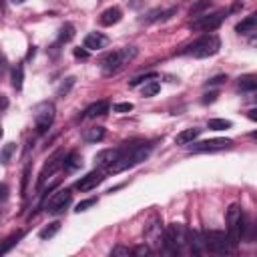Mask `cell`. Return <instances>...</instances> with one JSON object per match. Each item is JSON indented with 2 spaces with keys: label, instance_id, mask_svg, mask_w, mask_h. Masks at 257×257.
I'll list each match as a JSON object with an SVG mask.
<instances>
[{
  "label": "cell",
  "instance_id": "obj_1",
  "mask_svg": "<svg viewBox=\"0 0 257 257\" xmlns=\"http://www.w3.org/2000/svg\"><path fill=\"white\" fill-rule=\"evenodd\" d=\"M153 151V143H122L118 159L106 169L108 173H122L139 163H143Z\"/></svg>",
  "mask_w": 257,
  "mask_h": 257
},
{
  "label": "cell",
  "instance_id": "obj_2",
  "mask_svg": "<svg viewBox=\"0 0 257 257\" xmlns=\"http://www.w3.org/2000/svg\"><path fill=\"white\" fill-rule=\"evenodd\" d=\"M249 221H247V215L241 211L239 205H231L229 211H227V237H229V243L231 247H237L239 241L245 237V229H249Z\"/></svg>",
  "mask_w": 257,
  "mask_h": 257
},
{
  "label": "cell",
  "instance_id": "obj_3",
  "mask_svg": "<svg viewBox=\"0 0 257 257\" xmlns=\"http://www.w3.org/2000/svg\"><path fill=\"white\" fill-rule=\"evenodd\" d=\"M137 54H139V50H137L135 46H122V48H118V50H112L110 54H106V56L102 58V70H104V74H112V72L120 70V68H122L124 64H128Z\"/></svg>",
  "mask_w": 257,
  "mask_h": 257
},
{
  "label": "cell",
  "instance_id": "obj_4",
  "mask_svg": "<svg viewBox=\"0 0 257 257\" xmlns=\"http://www.w3.org/2000/svg\"><path fill=\"white\" fill-rule=\"evenodd\" d=\"M219 48H221V40H219V36H215V34H207V36L195 40V42H193L187 50H183V52H189V54H193L195 58H207V56L217 54Z\"/></svg>",
  "mask_w": 257,
  "mask_h": 257
},
{
  "label": "cell",
  "instance_id": "obj_5",
  "mask_svg": "<svg viewBox=\"0 0 257 257\" xmlns=\"http://www.w3.org/2000/svg\"><path fill=\"white\" fill-rule=\"evenodd\" d=\"M187 231L181 223H171L163 233V243L171 253H179L181 247L187 243Z\"/></svg>",
  "mask_w": 257,
  "mask_h": 257
},
{
  "label": "cell",
  "instance_id": "obj_6",
  "mask_svg": "<svg viewBox=\"0 0 257 257\" xmlns=\"http://www.w3.org/2000/svg\"><path fill=\"white\" fill-rule=\"evenodd\" d=\"M203 241H205V251H209V253L225 255V253H229L233 249L231 243H229L227 233H223V231H215V229L205 231L203 233Z\"/></svg>",
  "mask_w": 257,
  "mask_h": 257
},
{
  "label": "cell",
  "instance_id": "obj_7",
  "mask_svg": "<svg viewBox=\"0 0 257 257\" xmlns=\"http://www.w3.org/2000/svg\"><path fill=\"white\" fill-rule=\"evenodd\" d=\"M54 104L50 100L38 102L34 108V126L38 133H46L50 128V124L54 122Z\"/></svg>",
  "mask_w": 257,
  "mask_h": 257
},
{
  "label": "cell",
  "instance_id": "obj_8",
  "mask_svg": "<svg viewBox=\"0 0 257 257\" xmlns=\"http://www.w3.org/2000/svg\"><path fill=\"white\" fill-rule=\"evenodd\" d=\"M225 10H217V12H211V14H201V16H195L193 20H191V28L193 30H203V32H209V30H215V28H219L221 24H223V20H225Z\"/></svg>",
  "mask_w": 257,
  "mask_h": 257
},
{
  "label": "cell",
  "instance_id": "obj_9",
  "mask_svg": "<svg viewBox=\"0 0 257 257\" xmlns=\"http://www.w3.org/2000/svg\"><path fill=\"white\" fill-rule=\"evenodd\" d=\"M72 201V193L70 189H58L46 203H44V209L50 213V215H60Z\"/></svg>",
  "mask_w": 257,
  "mask_h": 257
},
{
  "label": "cell",
  "instance_id": "obj_10",
  "mask_svg": "<svg viewBox=\"0 0 257 257\" xmlns=\"http://www.w3.org/2000/svg\"><path fill=\"white\" fill-rule=\"evenodd\" d=\"M231 147H233L231 139H209V141L193 143L191 151L193 153H215V151H225V149H231Z\"/></svg>",
  "mask_w": 257,
  "mask_h": 257
},
{
  "label": "cell",
  "instance_id": "obj_11",
  "mask_svg": "<svg viewBox=\"0 0 257 257\" xmlns=\"http://www.w3.org/2000/svg\"><path fill=\"white\" fill-rule=\"evenodd\" d=\"M104 179H106L104 173H102L100 169H96V171H90V173H86L84 177H80L74 187H76L78 191H90V189H94L96 185H100Z\"/></svg>",
  "mask_w": 257,
  "mask_h": 257
},
{
  "label": "cell",
  "instance_id": "obj_12",
  "mask_svg": "<svg viewBox=\"0 0 257 257\" xmlns=\"http://www.w3.org/2000/svg\"><path fill=\"white\" fill-rule=\"evenodd\" d=\"M120 151H122V145L116 147V149H104V151L96 153V157H94V165H96L98 169H108V167L118 159Z\"/></svg>",
  "mask_w": 257,
  "mask_h": 257
},
{
  "label": "cell",
  "instance_id": "obj_13",
  "mask_svg": "<svg viewBox=\"0 0 257 257\" xmlns=\"http://www.w3.org/2000/svg\"><path fill=\"white\" fill-rule=\"evenodd\" d=\"M62 167V155H56V157H52L44 167H42V171H40V177H38V187H42L44 183H46V179L48 177H52L58 169Z\"/></svg>",
  "mask_w": 257,
  "mask_h": 257
},
{
  "label": "cell",
  "instance_id": "obj_14",
  "mask_svg": "<svg viewBox=\"0 0 257 257\" xmlns=\"http://www.w3.org/2000/svg\"><path fill=\"white\" fill-rule=\"evenodd\" d=\"M108 44V38L102 32H90L84 36V48L86 50H100Z\"/></svg>",
  "mask_w": 257,
  "mask_h": 257
},
{
  "label": "cell",
  "instance_id": "obj_15",
  "mask_svg": "<svg viewBox=\"0 0 257 257\" xmlns=\"http://www.w3.org/2000/svg\"><path fill=\"white\" fill-rule=\"evenodd\" d=\"M120 18H122V10H120L118 6H110V8H106V10L100 14L98 22H100L102 26H112V24L120 22Z\"/></svg>",
  "mask_w": 257,
  "mask_h": 257
},
{
  "label": "cell",
  "instance_id": "obj_16",
  "mask_svg": "<svg viewBox=\"0 0 257 257\" xmlns=\"http://www.w3.org/2000/svg\"><path fill=\"white\" fill-rule=\"evenodd\" d=\"M187 243L191 245V251L195 255L205 253V241H203V233L199 231H187Z\"/></svg>",
  "mask_w": 257,
  "mask_h": 257
},
{
  "label": "cell",
  "instance_id": "obj_17",
  "mask_svg": "<svg viewBox=\"0 0 257 257\" xmlns=\"http://www.w3.org/2000/svg\"><path fill=\"white\" fill-rule=\"evenodd\" d=\"M255 28H257V14H249L247 18H243V20L235 26V30H237L239 34H253Z\"/></svg>",
  "mask_w": 257,
  "mask_h": 257
},
{
  "label": "cell",
  "instance_id": "obj_18",
  "mask_svg": "<svg viewBox=\"0 0 257 257\" xmlns=\"http://www.w3.org/2000/svg\"><path fill=\"white\" fill-rule=\"evenodd\" d=\"M108 112V102L106 100H96V102H92L86 110H84V116L86 118H96V116H102V114H106Z\"/></svg>",
  "mask_w": 257,
  "mask_h": 257
},
{
  "label": "cell",
  "instance_id": "obj_19",
  "mask_svg": "<svg viewBox=\"0 0 257 257\" xmlns=\"http://www.w3.org/2000/svg\"><path fill=\"white\" fill-rule=\"evenodd\" d=\"M201 131H203V128H197V126L185 128V131H181V133L175 137V143H177V145H189V143H193V141L201 135Z\"/></svg>",
  "mask_w": 257,
  "mask_h": 257
},
{
  "label": "cell",
  "instance_id": "obj_20",
  "mask_svg": "<svg viewBox=\"0 0 257 257\" xmlns=\"http://www.w3.org/2000/svg\"><path fill=\"white\" fill-rule=\"evenodd\" d=\"M237 86L241 90H245V92H253L257 88V76L255 74H243V76H239Z\"/></svg>",
  "mask_w": 257,
  "mask_h": 257
},
{
  "label": "cell",
  "instance_id": "obj_21",
  "mask_svg": "<svg viewBox=\"0 0 257 257\" xmlns=\"http://www.w3.org/2000/svg\"><path fill=\"white\" fill-rule=\"evenodd\" d=\"M104 133H106L104 126H90V128H86L82 133V137H84L86 143H98V141L104 139Z\"/></svg>",
  "mask_w": 257,
  "mask_h": 257
},
{
  "label": "cell",
  "instance_id": "obj_22",
  "mask_svg": "<svg viewBox=\"0 0 257 257\" xmlns=\"http://www.w3.org/2000/svg\"><path fill=\"white\" fill-rule=\"evenodd\" d=\"M58 231H60V221H52V223H48L46 227H42V229L38 231V237H40V239H52Z\"/></svg>",
  "mask_w": 257,
  "mask_h": 257
},
{
  "label": "cell",
  "instance_id": "obj_23",
  "mask_svg": "<svg viewBox=\"0 0 257 257\" xmlns=\"http://www.w3.org/2000/svg\"><path fill=\"white\" fill-rule=\"evenodd\" d=\"M82 165V161H80V157L76 155V153H68L66 157H62V167L66 169V171H74V169H78Z\"/></svg>",
  "mask_w": 257,
  "mask_h": 257
},
{
  "label": "cell",
  "instance_id": "obj_24",
  "mask_svg": "<svg viewBox=\"0 0 257 257\" xmlns=\"http://www.w3.org/2000/svg\"><path fill=\"white\" fill-rule=\"evenodd\" d=\"M22 237H24V231H16L14 235H10V237H8V239H6V241L0 245V255L8 253V251H10V249H12V247H14V245H16V243L22 239Z\"/></svg>",
  "mask_w": 257,
  "mask_h": 257
},
{
  "label": "cell",
  "instance_id": "obj_25",
  "mask_svg": "<svg viewBox=\"0 0 257 257\" xmlns=\"http://www.w3.org/2000/svg\"><path fill=\"white\" fill-rule=\"evenodd\" d=\"M22 82H24V66L22 64H16L12 68V86L16 90H22Z\"/></svg>",
  "mask_w": 257,
  "mask_h": 257
},
{
  "label": "cell",
  "instance_id": "obj_26",
  "mask_svg": "<svg viewBox=\"0 0 257 257\" xmlns=\"http://www.w3.org/2000/svg\"><path fill=\"white\" fill-rule=\"evenodd\" d=\"M74 38V26L72 24H64L58 32V44H66Z\"/></svg>",
  "mask_w": 257,
  "mask_h": 257
},
{
  "label": "cell",
  "instance_id": "obj_27",
  "mask_svg": "<svg viewBox=\"0 0 257 257\" xmlns=\"http://www.w3.org/2000/svg\"><path fill=\"white\" fill-rule=\"evenodd\" d=\"M211 6V0H197L191 8H189V16H201V14H205V10Z\"/></svg>",
  "mask_w": 257,
  "mask_h": 257
},
{
  "label": "cell",
  "instance_id": "obj_28",
  "mask_svg": "<svg viewBox=\"0 0 257 257\" xmlns=\"http://www.w3.org/2000/svg\"><path fill=\"white\" fill-rule=\"evenodd\" d=\"M207 126H209L211 131H227V128L233 126V122L227 120V118H211V120L207 122Z\"/></svg>",
  "mask_w": 257,
  "mask_h": 257
},
{
  "label": "cell",
  "instance_id": "obj_29",
  "mask_svg": "<svg viewBox=\"0 0 257 257\" xmlns=\"http://www.w3.org/2000/svg\"><path fill=\"white\" fill-rule=\"evenodd\" d=\"M14 151H16V145H14V143H6V145L2 147V151H0V163H2V165H8Z\"/></svg>",
  "mask_w": 257,
  "mask_h": 257
},
{
  "label": "cell",
  "instance_id": "obj_30",
  "mask_svg": "<svg viewBox=\"0 0 257 257\" xmlns=\"http://www.w3.org/2000/svg\"><path fill=\"white\" fill-rule=\"evenodd\" d=\"M161 90V82L159 80H151V82H147L145 86H143V96H155L157 92Z\"/></svg>",
  "mask_w": 257,
  "mask_h": 257
},
{
  "label": "cell",
  "instance_id": "obj_31",
  "mask_svg": "<svg viewBox=\"0 0 257 257\" xmlns=\"http://www.w3.org/2000/svg\"><path fill=\"white\" fill-rule=\"evenodd\" d=\"M74 80H76L74 76H68V78H66V80L56 88V96H64V94H68V90L74 86Z\"/></svg>",
  "mask_w": 257,
  "mask_h": 257
},
{
  "label": "cell",
  "instance_id": "obj_32",
  "mask_svg": "<svg viewBox=\"0 0 257 257\" xmlns=\"http://www.w3.org/2000/svg\"><path fill=\"white\" fill-rule=\"evenodd\" d=\"M157 78H159L157 72H147V74H143V76L133 78V80H131V86H139V84H143V82H147V80H157Z\"/></svg>",
  "mask_w": 257,
  "mask_h": 257
},
{
  "label": "cell",
  "instance_id": "obj_33",
  "mask_svg": "<svg viewBox=\"0 0 257 257\" xmlns=\"http://www.w3.org/2000/svg\"><path fill=\"white\" fill-rule=\"evenodd\" d=\"M92 205H96V199L94 197H90V199H84V201H80L78 205H76V213H82V211H86L88 207H92Z\"/></svg>",
  "mask_w": 257,
  "mask_h": 257
},
{
  "label": "cell",
  "instance_id": "obj_34",
  "mask_svg": "<svg viewBox=\"0 0 257 257\" xmlns=\"http://www.w3.org/2000/svg\"><path fill=\"white\" fill-rule=\"evenodd\" d=\"M112 110L114 112H131L133 110V102H116L112 106Z\"/></svg>",
  "mask_w": 257,
  "mask_h": 257
},
{
  "label": "cell",
  "instance_id": "obj_35",
  "mask_svg": "<svg viewBox=\"0 0 257 257\" xmlns=\"http://www.w3.org/2000/svg\"><path fill=\"white\" fill-rule=\"evenodd\" d=\"M225 80H227V76H225V74H217V76L209 78V80L205 82V86H215V84H223Z\"/></svg>",
  "mask_w": 257,
  "mask_h": 257
},
{
  "label": "cell",
  "instance_id": "obj_36",
  "mask_svg": "<svg viewBox=\"0 0 257 257\" xmlns=\"http://www.w3.org/2000/svg\"><path fill=\"white\" fill-rule=\"evenodd\" d=\"M128 253H131V249L124 247V245H116V247H112V251H110L112 257H116V255H128Z\"/></svg>",
  "mask_w": 257,
  "mask_h": 257
},
{
  "label": "cell",
  "instance_id": "obj_37",
  "mask_svg": "<svg viewBox=\"0 0 257 257\" xmlns=\"http://www.w3.org/2000/svg\"><path fill=\"white\" fill-rule=\"evenodd\" d=\"M133 253L135 255H151V247L149 245H139V247L133 249Z\"/></svg>",
  "mask_w": 257,
  "mask_h": 257
},
{
  "label": "cell",
  "instance_id": "obj_38",
  "mask_svg": "<svg viewBox=\"0 0 257 257\" xmlns=\"http://www.w3.org/2000/svg\"><path fill=\"white\" fill-rule=\"evenodd\" d=\"M74 56L80 58V60H86L88 58V50L86 48H74Z\"/></svg>",
  "mask_w": 257,
  "mask_h": 257
},
{
  "label": "cell",
  "instance_id": "obj_39",
  "mask_svg": "<svg viewBox=\"0 0 257 257\" xmlns=\"http://www.w3.org/2000/svg\"><path fill=\"white\" fill-rule=\"evenodd\" d=\"M217 96H219L217 92H211V94H205V96H203V102H205V104H207V102H213V100H215Z\"/></svg>",
  "mask_w": 257,
  "mask_h": 257
},
{
  "label": "cell",
  "instance_id": "obj_40",
  "mask_svg": "<svg viewBox=\"0 0 257 257\" xmlns=\"http://www.w3.org/2000/svg\"><path fill=\"white\" fill-rule=\"evenodd\" d=\"M6 106H8V98H6L4 94H0V112H4Z\"/></svg>",
  "mask_w": 257,
  "mask_h": 257
},
{
  "label": "cell",
  "instance_id": "obj_41",
  "mask_svg": "<svg viewBox=\"0 0 257 257\" xmlns=\"http://www.w3.org/2000/svg\"><path fill=\"white\" fill-rule=\"evenodd\" d=\"M6 193H8V187H6L4 183H2V185H0V201H2L4 197H6Z\"/></svg>",
  "mask_w": 257,
  "mask_h": 257
},
{
  "label": "cell",
  "instance_id": "obj_42",
  "mask_svg": "<svg viewBox=\"0 0 257 257\" xmlns=\"http://www.w3.org/2000/svg\"><path fill=\"white\" fill-rule=\"evenodd\" d=\"M249 118H251V120H257V110H255V108L249 110Z\"/></svg>",
  "mask_w": 257,
  "mask_h": 257
},
{
  "label": "cell",
  "instance_id": "obj_43",
  "mask_svg": "<svg viewBox=\"0 0 257 257\" xmlns=\"http://www.w3.org/2000/svg\"><path fill=\"white\" fill-rule=\"evenodd\" d=\"M34 54H36V48H34V46H30V50H28V54H26V58H32Z\"/></svg>",
  "mask_w": 257,
  "mask_h": 257
},
{
  "label": "cell",
  "instance_id": "obj_44",
  "mask_svg": "<svg viewBox=\"0 0 257 257\" xmlns=\"http://www.w3.org/2000/svg\"><path fill=\"white\" fill-rule=\"evenodd\" d=\"M12 2H16V4H22V2H24V0H12Z\"/></svg>",
  "mask_w": 257,
  "mask_h": 257
},
{
  "label": "cell",
  "instance_id": "obj_45",
  "mask_svg": "<svg viewBox=\"0 0 257 257\" xmlns=\"http://www.w3.org/2000/svg\"><path fill=\"white\" fill-rule=\"evenodd\" d=\"M0 137H2V128H0Z\"/></svg>",
  "mask_w": 257,
  "mask_h": 257
}]
</instances>
